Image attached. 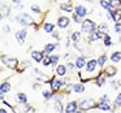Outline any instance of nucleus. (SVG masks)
<instances>
[{"label":"nucleus","instance_id":"nucleus-12","mask_svg":"<svg viewBox=\"0 0 121 113\" xmlns=\"http://www.w3.org/2000/svg\"><path fill=\"white\" fill-rule=\"evenodd\" d=\"M9 88H11L9 83H7V82L1 83V86H0V94H5V92H8V91H9Z\"/></svg>","mask_w":121,"mask_h":113},{"label":"nucleus","instance_id":"nucleus-18","mask_svg":"<svg viewBox=\"0 0 121 113\" xmlns=\"http://www.w3.org/2000/svg\"><path fill=\"white\" fill-rule=\"evenodd\" d=\"M83 65H85V59L83 57H78L76 60V66L77 68H82Z\"/></svg>","mask_w":121,"mask_h":113},{"label":"nucleus","instance_id":"nucleus-15","mask_svg":"<svg viewBox=\"0 0 121 113\" xmlns=\"http://www.w3.org/2000/svg\"><path fill=\"white\" fill-rule=\"evenodd\" d=\"M56 71H57L59 75H64V74L66 73V68H65V65H59V66H57V69H56Z\"/></svg>","mask_w":121,"mask_h":113},{"label":"nucleus","instance_id":"nucleus-25","mask_svg":"<svg viewBox=\"0 0 121 113\" xmlns=\"http://www.w3.org/2000/svg\"><path fill=\"white\" fill-rule=\"evenodd\" d=\"M108 3H109V5H111V7H118L120 1H118V0H109Z\"/></svg>","mask_w":121,"mask_h":113},{"label":"nucleus","instance_id":"nucleus-10","mask_svg":"<svg viewBox=\"0 0 121 113\" xmlns=\"http://www.w3.org/2000/svg\"><path fill=\"white\" fill-rule=\"evenodd\" d=\"M103 37V34L100 31H92V33H90V40H92V42H94V40H98L99 39V38H102Z\"/></svg>","mask_w":121,"mask_h":113},{"label":"nucleus","instance_id":"nucleus-13","mask_svg":"<svg viewBox=\"0 0 121 113\" xmlns=\"http://www.w3.org/2000/svg\"><path fill=\"white\" fill-rule=\"evenodd\" d=\"M96 63L98 61L95 60H90L89 63H87V71H92L95 68H96Z\"/></svg>","mask_w":121,"mask_h":113},{"label":"nucleus","instance_id":"nucleus-21","mask_svg":"<svg viewBox=\"0 0 121 113\" xmlns=\"http://www.w3.org/2000/svg\"><path fill=\"white\" fill-rule=\"evenodd\" d=\"M73 88H74V91H76V92H83L85 91V87L82 86V84H74Z\"/></svg>","mask_w":121,"mask_h":113},{"label":"nucleus","instance_id":"nucleus-35","mask_svg":"<svg viewBox=\"0 0 121 113\" xmlns=\"http://www.w3.org/2000/svg\"><path fill=\"white\" fill-rule=\"evenodd\" d=\"M107 29H108V26H107L105 24H102V25L99 26V30H107Z\"/></svg>","mask_w":121,"mask_h":113},{"label":"nucleus","instance_id":"nucleus-19","mask_svg":"<svg viewBox=\"0 0 121 113\" xmlns=\"http://www.w3.org/2000/svg\"><path fill=\"white\" fill-rule=\"evenodd\" d=\"M17 99H18V101L21 103V104H24V103H26L27 97H26V95H25V94H18V95H17Z\"/></svg>","mask_w":121,"mask_h":113},{"label":"nucleus","instance_id":"nucleus-24","mask_svg":"<svg viewBox=\"0 0 121 113\" xmlns=\"http://www.w3.org/2000/svg\"><path fill=\"white\" fill-rule=\"evenodd\" d=\"M61 9H64V11H66V12H72V11H73L69 4H63V5H61Z\"/></svg>","mask_w":121,"mask_h":113},{"label":"nucleus","instance_id":"nucleus-7","mask_svg":"<svg viewBox=\"0 0 121 113\" xmlns=\"http://www.w3.org/2000/svg\"><path fill=\"white\" fill-rule=\"evenodd\" d=\"M76 109H77V103H76V101H70L68 105H66V108H65V110H66L68 113L76 112Z\"/></svg>","mask_w":121,"mask_h":113},{"label":"nucleus","instance_id":"nucleus-22","mask_svg":"<svg viewBox=\"0 0 121 113\" xmlns=\"http://www.w3.org/2000/svg\"><path fill=\"white\" fill-rule=\"evenodd\" d=\"M53 50H55V44H47V46L44 47V52H47V53L52 52Z\"/></svg>","mask_w":121,"mask_h":113},{"label":"nucleus","instance_id":"nucleus-16","mask_svg":"<svg viewBox=\"0 0 121 113\" xmlns=\"http://www.w3.org/2000/svg\"><path fill=\"white\" fill-rule=\"evenodd\" d=\"M111 59H112L113 63H118V61L121 60V52H115V53L112 55V57H111Z\"/></svg>","mask_w":121,"mask_h":113},{"label":"nucleus","instance_id":"nucleus-27","mask_svg":"<svg viewBox=\"0 0 121 113\" xmlns=\"http://www.w3.org/2000/svg\"><path fill=\"white\" fill-rule=\"evenodd\" d=\"M104 44L105 46H111V38L108 37V35H105V37H104Z\"/></svg>","mask_w":121,"mask_h":113},{"label":"nucleus","instance_id":"nucleus-2","mask_svg":"<svg viewBox=\"0 0 121 113\" xmlns=\"http://www.w3.org/2000/svg\"><path fill=\"white\" fill-rule=\"evenodd\" d=\"M17 21H18L21 25H25V26H26V25H31L34 20H33L29 14L22 13V14H20V16H17Z\"/></svg>","mask_w":121,"mask_h":113},{"label":"nucleus","instance_id":"nucleus-36","mask_svg":"<svg viewBox=\"0 0 121 113\" xmlns=\"http://www.w3.org/2000/svg\"><path fill=\"white\" fill-rule=\"evenodd\" d=\"M117 8H118V13L121 14V4H118V7H117Z\"/></svg>","mask_w":121,"mask_h":113},{"label":"nucleus","instance_id":"nucleus-31","mask_svg":"<svg viewBox=\"0 0 121 113\" xmlns=\"http://www.w3.org/2000/svg\"><path fill=\"white\" fill-rule=\"evenodd\" d=\"M116 104H117L118 107H121V94H118L117 97H116Z\"/></svg>","mask_w":121,"mask_h":113},{"label":"nucleus","instance_id":"nucleus-20","mask_svg":"<svg viewBox=\"0 0 121 113\" xmlns=\"http://www.w3.org/2000/svg\"><path fill=\"white\" fill-rule=\"evenodd\" d=\"M53 29H55V26H53L52 24H44V30L47 33H52Z\"/></svg>","mask_w":121,"mask_h":113},{"label":"nucleus","instance_id":"nucleus-6","mask_svg":"<svg viewBox=\"0 0 121 113\" xmlns=\"http://www.w3.org/2000/svg\"><path fill=\"white\" fill-rule=\"evenodd\" d=\"M31 56H33V59H34L37 63L43 61V53L39 52V51H34V52H31Z\"/></svg>","mask_w":121,"mask_h":113},{"label":"nucleus","instance_id":"nucleus-38","mask_svg":"<svg viewBox=\"0 0 121 113\" xmlns=\"http://www.w3.org/2000/svg\"><path fill=\"white\" fill-rule=\"evenodd\" d=\"M13 3H21V0H12Z\"/></svg>","mask_w":121,"mask_h":113},{"label":"nucleus","instance_id":"nucleus-4","mask_svg":"<svg viewBox=\"0 0 121 113\" xmlns=\"http://www.w3.org/2000/svg\"><path fill=\"white\" fill-rule=\"evenodd\" d=\"M76 14L79 16V17H85L87 14V9L85 8V7H82V5H77L76 7Z\"/></svg>","mask_w":121,"mask_h":113},{"label":"nucleus","instance_id":"nucleus-8","mask_svg":"<svg viewBox=\"0 0 121 113\" xmlns=\"http://www.w3.org/2000/svg\"><path fill=\"white\" fill-rule=\"evenodd\" d=\"M3 60L5 61V64L9 66V68H14V66H16V64H17L16 59H8V57H5V56H4Z\"/></svg>","mask_w":121,"mask_h":113},{"label":"nucleus","instance_id":"nucleus-28","mask_svg":"<svg viewBox=\"0 0 121 113\" xmlns=\"http://www.w3.org/2000/svg\"><path fill=\"white\" fill-rule=\"evenodd\" d=\"M50 59H51V63H52L53 65H55V64L59 61V56H51Z\"/></svg>","mask_w":121,"mask_h":113},{"label":"nucleus","instance_id":"nucleus-37","mask_svg":"<svg viewBox=\"0 0 121 113\" xmlns=\"http://www.w3.org/2000/svg\"><path fill=\"white\" fill-rule=\"evenodd\" d=\"M4 30H5V33H8L9 31V27L8 26H4Z\"/></svg>","mask_w":121,"mask_h":113},{"label":"nucleus","instance_id":"nucleus-17","mask_svg":"<svg viewBox=\"0 0 121 113\" xmlns=\"http://www.w3.org/2000/svg\"><path fill=\"white\" fill-rule=\"evenodd\" d=\"M115 73H116V69L113 68V66H108L107 70H105V74H107L108 77H112Z\"/></svg>","mask_w":121,"mask_h":113},{"label":"nucleus","instance_id":"nucleus-33","mask_svg":"<svg viewBox=\"0 0 121 113\" xmlns=\"http://www.w3.org/2000/svg\"><path fill=\"white\" fill-rule=\"evenodd\" d=\"M115 30H116V33H120L121 31V24H116L115 25Z\"/></svg>","mask_w":121,"mask_h":113},{"label":"nucleus","instance_id":"nucleus-29","mask_svg":"<svg viewBox=\"0 0 121 113\" xmlns=\"http://www.w3.org/2000/svg\"><path fill=\"white\" fill-rule=\"evenodd\" d=\"M43 96H44L46 99H51V97H52V94H51L50 91H44L43 92Z\"/></svg>","mask_w":121,"mask_h":113},{"label":"nucleus","instance_id":"nucleus-23","mask_svg":"<svg viewBox=\"0 0 121 113\" xmlns=\"http://www.w3.org/2000/svg\"><path fill=\"white\" fill-rule=\"evenodd\" d=\"M72 40H73V42H78L79 40V33L74 31L73 34H72Z\"/></svg>","mask_w":121,"mask_h":113},{"label":"nucleus","instance_id":"nucleus-41","mask_svg":"<svg viewBox=\"0 0 121 113\" xmlns=\"http://www.w3.org/2000/svg\"><path fill=\"white\" fill-rule=\"evenodd\" d=\"M66 113H68V112H66Z\"/></svg>","mask_w":121,"mask_h":113},{"label":"nucleus","instance_id":"nucleus-9","mask_svg":"<svg viewBox=\"0 0 121 113\" xmlns=\"http://www.w3.org/2000/svg\"><path fill=\"white\" fill-rule=\"evenodd\" d=\"M57 25L60 27H66L69 25V18H66V17H60V18H59Z\"/></svg>","mask_w":121,"mask_h":113},{"label":"nucleus","instance_id":"nucleus-34","mask_svg":"<svg viewBox=\"0 0 121 113\" xmlns=\"http://www.w3.org/2000/svg\"><path fill=\"white\" fill-rule=\"evenodd\" d=\"M103 83H104V78L102 77V78L98 79V86H103Z\"/></svg>","mask_w":121,"mask_h":113},{"label":"nucleus","instance_id":"nucleus-26","mask_svg":"<svg viewBox=\"0 0 121 113\" xmlns=\"http://www.w3.org/2000/svg\"><path fill=\"white\" fill-rule=\"evenodd\" d=\"M105 60H107V57H105V56H100L99 60H98V64H99V65H104Z\"/></svg>","mask_w":121,"mask_h":113},{"label":"nucleus","instance_id":"nucleus-3","mask_svg":"<svg viewBox=\"0 0 121 113\" xmlns=\"http://www.w3.org/2000/svg\"><path fill=\"white\" fill-rule=\"evenodd\" d=\"M79 107L82 109H90V108L94 107V100L92 99H82L79 101Z\"/></svg>","mask_w":121,"mask_h":113},{"label":"nucleus","instance_id":"nucleus-40","mask_svg":"<svg viewBox=\"0 0 121 113\" xmlns=\"http://www.w3.org/2000/svg\"><path fill=\"white\" fill-rule=\"evenodd\" d=\"M73 113H82V112H78V110H76V112H73Z\"/></svg>","mask_w":121,"mask_h":113},{"label":"nucleus","instance_id":"nucleus-1","mask_svg":"<svg viewBox=\"0 0 121 113\" xmlns=\"http://www.w3.org/2000/svg\"><path fill=\"white\" fill-rule=\"evenodd\" d=\"M96 27V25L91 21V20H86V21L82 22V31L85 33H92Z\"/></svg>","mask_w":121,"mask_h":113},{"label":"nucleus","instance_id":"nucleus-5","mask_svg":"<svg viewBox=\"0 0 121 113\" xmlns=\"http://www.w3.org/2000/svg\"><path fill=\"white\" fill-rule=\"evenodd\" d=\"M25 37H26V30H20V31L16 33V38H17V40H18L20 44H22V43H24Z\"/></svg>","mask_w":121,"mask_h":113},{"label":"nucleus","instance_id":"nucleus-11","mask_svg":"<svg viewBox=\"0 0 121 113\" xmlns=\"http://www.w3.org/2000/svg\"><path fill=\"white\" fill-rule=\"evenodd\" d=\"M108 103L109 101H104V100H102L96 107L99 108V109H103V110H109V104H108Z\"/></svg>","mask_w":121,"mask_h":113},{"label":"nucleus","instance_id":"nucleus-39","mask_svg":"<svg viewBox=\"0 0 121 113\" xmlns=\"http://www.w3.org/2000/svg\"><path fill=\"white\" fill-rule=\"evenodd\" d=\"M0 113H7V110L5 109H1V110H0Z\"/></svg>","mask_w":121,"mask_h":113},{"label":"nucleus","instance_id":"nucleus-30","mask_svg":"<svg viewBox=\"0 0 121 113\" xmlns=\"http://www.w3.org/2000/svg\"><path fill=\"white\" fill-rule=\"evenodd\" d=\"M50 64H51V59H48V57H44V59H43V65H44V66L50 65Z\"/></svg>","mask_w":121,"mask_h":113},{"label":"nucleus","instance_id":"nucleus-32","mask_svg":"<svg viewBox=\"0 0 121 113\" xmlns=\"http://www.w3.org/2000/svg\"><path fill=\"white\" fill-rule=\"evenodd\" d=\"M31 11L33 12H35V13H39V7H38V5H31Z\"/></svg>","mask_w":121,"mask_h":113},{"label":"nucleus","instance_id":"nucleus-14","mask_svg":"<svg viewBox=\"0 0 121 113\" xmlns=\"http://www.w3.org/2000/svg\"><path fill=\"white\" fill-rule=\"evenodd\" d=\"M63 84H65L64 82H60V81H52V90H55V91H57L59 88H60V86H63Z\"/></svg>","mask_w":121,"mask_h":113}]
</instances>
